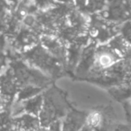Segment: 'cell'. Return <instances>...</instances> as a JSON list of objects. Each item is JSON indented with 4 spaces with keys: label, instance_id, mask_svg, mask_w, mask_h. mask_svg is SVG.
<instances>
[{
    "label": "cell",
    "instance_id": "cell-1",
    "mask_svg": "<svg viewBox=\"0 0 131 131\" xmlns=\"http://www.w3.org/2000/svg\"><path fill=\"white\" fill-rule=\"evenodd\" d=\"M43 104L38 118L41 127H48L51 123L61 121L71 109L62 91L51 84L42 92Z\"/></svg>",
    "mask_w": 131,
    "mask_h": 131
},
{
    "label": "cell",
    "instance_id": "cell-2",
    "mask_svg": "<svg viewBox=\"0 0 131 131\" xmlns=\"http://www.w3.org/2000/svg\"><path fill=\"white\" fill-rule=\"evenodd\" d=\"M19 57L53 81L61 78L66 71L65 65L49 53L40 42L22 52Z\"/></svg>",
    "mask_w": 131,
    "mask_h": 131
},
{
    "label": "cell",
    "instance_id": "cell-3",
    "mask_svg": "<svg viewBox=\"0 0 131 131\" xmlns=\"http://www.w3.org/2000/svg\"><path fill=\"white\" fill-rule=\"evenodd\" d=\"M8 68L14 77L19 90L25 87H35L45 90L53 84V80L41 71L33 68L21 58L11 59Z\"/></svg>",
    "mask_w": 131,
    "mask_h": 131
},
{
    "label": "cell",
    "instance_id": "cell-4",
    "mask_svg": "<svg viewBox=\"0 0 131 131\" xmlns=\"http://www.w3.org/2000/svg\"><path fill=\"white\" fill-rule=\"evenodd\" d=\"M120 28L121 25L111 22L97 13L89 15L88 35L97 45L109 42L114 37L119 35Z\"/></svg>",
    "mask_w": 131,
    "mask_h": 131
},
{
    "label": "cell",
    "instance_id": "cell-5",
    "mask_svg": "<svg viewBox=\"0 0 131 131\" xmlns=\"http://www.w3.org/2000/svg\"><path fill=\"white\" fill-rule=\"evenodd\" d=\"M122 59V56L107 43L97 45L94 53L93 66L90 73L98 74L106 71L118 64Z\"/></svg>",
    "mask_w": 131,
    "mask_h": 131
},
{
    "label": "cell",
    "instance_id": "cell-6",
    "mask_svg": "<svg viewBox=\"0 0 131 131\" xmlns=\"http://www.w3.org/2000/svg\"><path fill=\"white\" fill-rule=\"evenodd\" d=\"M97 14L111 22L122 25L131 20V0H109L105 8Z\"/></svg>",
    "mask_w": 131,
    "mask_h": 131
},
{
    "label": "cell",
    "instance_id": "cell-7",
    "mask_svg": "<svg viewBox=\"0 0 131 131\" xmlns=\"http://www.w3.org/2000/svg\"><path fill=\"white\" fill-rule=\"evenodd\" d=\"M43 104L42 92L31 98L21 101H15L12 105L11 110L13 117L22 114H28L38 117Z\"/></svg>",
    "mask_w": 131,
    "mask_h": 131
},
{
    "label": "cell",
    "instance_id": "cell-8",
    "mask_svg": "<svg viewBox=\"0 0 131 131\" xmlns=\"http://www.w3.org/2000/svg\"><path fill=\"white\" fill-rule=\"evenodd\" d=\"M40 43L53 56L61 61L66 67L67 47L65 42L60 38L51 35H43L40 38Z\"/></svg>",
    "mask_w": 131,
    "mask_h": 131
},
{
    "label": "cell",
    "instance_id": "cell-9",
    "mask_svg": "<svg viewBox=\"0 0 131 131\" xmlns=\"http://www.w3.org/2000/svg\"><path fill=\"white\" fill-rule=\"evenodd\" d=\"M18 91V86L7 68L0 75V97L10 104H13Z\"/></svg>",
    "mask_w": 131,
    "mask_h": 131
},
{
    "label": "cell",
    "instance_id": "cell-10",
    "mask_svg": "<svg viewBox=\"0 0 131 131\" xmlns=\"http://www.w3.org/2000/svg\"><path fill=\"white\" fill-rule=\"evenodd\" d=\"M88 114L71 109L61 120L62 131H80L86 124Z\"/></svg>",
    "mask_w": 131,
    "mask_h": 131
},
{
    "label": "cell",
    "instance_id": "cell-11",
    "mask_svg": "<svg viewBox=\"0 0 131 131\" xmlns=\"http://www.w3.org/2000/svg\"><path fill=\"white\" fill-rule=\"evenodd\" d=\"M15 131H37L41 127L38 117L22 114L14 117Z\"/></svg>",
    "mask_w": 131,
    "mask_h": 131
},
{
    "label": "cell",
    "instance_id": "cell-12",
    "mask_svg": "<svg viewBox=\"0 0 131 131\" xmlns=\"http://www.w3.org/2000/svg\"><path fill=\"white\" fill-rule=\"evenodd\" d=\"M12 18V5L8 0H0V32L5 31Z\"/></svg>",
    "mask_w": 131,
    "mask_h": 131
},
{
    "label": "cell",
    "instance_id": "cell-13",
    "mask_svg": "<svg viewBox=\"0 0 131 131\" xmlns=\"http://www.w3.org/2000/svg\"><path fill=\"white\" fill-rule=\"evenodd\" d=\"M102 115L98 111H93L88 114L87 119V124L92 127L94 130H96L98 126L101 124Z\"/></svg>",
    "mask_w": 131,
    "mask_h": 131
},
{
    "label": "cell",
    "instance_id": "cell-14",
    "mask_svg": "<svg viewBox=\"0 0 131 131\" xmlns=\"http://www.w3.org/2000/svg\"><path fill=\"white\" fill-rule=\"evenodd\" d=\"M119 34L128 45H131V20L121 25Z\"/></svg>",
    "mask_w": 131,
    "mask_h": 131
},
{
    "label": "cell",
    "instance_id": "cell-15",
    "mask_svg": "<svg viewBox=\"0 0 131 131\" xmlns=\"http://www.w3.org/2000/svg\"><path fill=\"white\" fill-rule=\"evenodd\" d=\"M5 48H0V75L8 68L11 59H9Z\"/></svg>",
    "mask_w": 131,
    "mask_h": 131
},
{
    "label": "cell",
    "instance_id": "cell-16",
    "mask_svg": "<svg viewBox=\"0 0 131 131\" xmlns=\"http://www.w3.org/2000/svg\"><path fill=\"white\" fill-rule=\"evenodd\" d=\"M47 131H62L61 130V120L51 123L47 127Z\"/></svg>",
    "mask_w": 131,
    "mask_h": 131
},
{
    "label": "cell",
    "instance_id": "cell-17",
    "mask_svg": "<svg viewBox=\"0 0 131 131\" xmlns=\"http://www.w3.org/2000/svg\"><path fill=\"white\" fill-rule=\"evenodd\" d=\"M87 0H74V6L80 11H84L86 6Z\"/></svg>",
    "mask_w": 131,
    "mask_h": 131
},
{
    "label": "cell",
    "instance_id": "cell-18",
    "mask_svg": "<svg viewBox=\"0 0 131 131\" xmlns=\"http://www.w3.org/2000/svg\"><path fill=\"white\" fill-rule=\"evenodd\" d=\"M55 2L60 5H67L70 7H75L74 6V0H55Z\"/></svg>",
    "mask_w": 131,
    "mask_h": 131
},
{
    "label": "cell",
    "instance_id": "cell-19",
    "mask_svg": "<svg viewBox=\"0 0 131 131\" xmlns=\"http://www.w3.org/2000/svg\"><path fill=\"white\" fill-rule=\"evenodd\" d=\"M94 130V129L92 128V127H91L89 125H88V124H86L81 130L80 131H93Z\"/></svg>",
    "mask_w": 131,
    "mask_h": 131
},
{
    "label": "cell",
    "instance_id": "cell-20",
    "mask_svg": "<svg viewBox=\"0 0 131 131\" xmlns=\"http://www.w3.org/2000/svg\"><path fill=\"white\" fill-rule=\"evenodd\" d=\"M21 0H8V2L12 5V6H16Z\"/></svg>",
    "mask_w": 131,
    "mask_h": 131
},
{
    "label": "cell",
    "instance_id": "cell-21",
    "mask_svg": "<svg viewBox=\"0 0 131 131\" xmlns=\"http://www.w3.org/2000/svg\"><path fill=\"white\" fill-rule=\"evenodd\" d=\"M37 131H47V128L46 127H40Z\"/></svg>",
    "mask_w": 131,
    "mask_h": 131
},
{
    "label": "cell",
    "instance_id": "cell-22",
    "mask_svg": "<svg viewBox=\"0 0 131 131\" xmlns=\"http://www.w3.org/2000/svg\"><path fill=\"white\" fill-rule=\"evenodd\" d=\"M93 131H98V130H94Z\"/></svg>",
    "mask_w": 131,
    "mask_h": 131
}]
</instances>
